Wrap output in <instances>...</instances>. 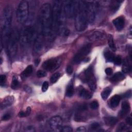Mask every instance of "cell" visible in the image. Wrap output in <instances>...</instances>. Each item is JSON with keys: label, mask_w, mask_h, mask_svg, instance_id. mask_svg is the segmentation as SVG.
I'll list each match as a JSON object with an SVG mask.
<instances>
[{"label": "cell", "mask_w": 132, "mask_h": 132, "mask_svg": "<svg viewBox=\"0 0 132 132\" xmlns=\"http://www.w3.org/2000/svg\"><path fill=\"white\" fill-rule=\"evenodd\" d=\"M2 58H1V63H2Z\"/></svg>", "instance_id": "cell-51"}, {"label": "cell", "mask_w": 132, "mask_h": 132, "mask_svg": "<svg viewBox=\"0 0 132 132\" xmlns=\"http://www.w3.org/2000/svg\"><path fill=\"white\" fill-rule=\"evenodd\" d=\"M112 89L110 87H106L104 88L101 92V97L103 100H106L111 92Z\"/></svg>", "instance_id": "cell-26"}, {"label": "cell", "mask_w": 132, "mask_h": 132, "mask_svg": "<svg viewBox=\"0 0 132 132\" xmlns=\"http://www.w3.org/2000/svg\"><path fill=\"white\" fill-rule=\"evenodd\" d=\"M62 119L59 116H55L52 117L49 121L50 127L55 131H61L62 128Z\"/></svg>", "instance_id": "cell-12"}, {"label": "cell", "mask_w": 132, "mask_h": 132, "mask_svg": "<svg viewBox=\"0 0 132 132\" xmlns=\"http://www.w3.org/2000/svg\"><path fill=\"white\" fill-rule=\"evenodd\" d=\"M12 19V10L10 6H7L3 10L1 18V50L6 46L12 30L11 29Z\"/></svg>", "instance_id": "cell-1"}, {"label": "cell", "mask_w": 132, "mask_h": 132, "mask_svg": "<svg viewBox=\"0 0 132 132\" xmlns=\"http://www.w3.org/2000/svg\"><path fill=\"white\" fill-rule=\"evenodd\" d=\"M131 66L129 60L128 58H125L124 60L123 65L122 67V71L125 73H128L130 71H131Z\"/></svg>", "instance_id": "cell-22"}, {"label": "cell", "mask_w": 132, "mask_h": 132, "mask_svg": "<svg viewBox=\"0 0 132 132\" xmlns=\"http://www.w3.org/2000/svg\"><path fill=\"white\" fill-rule=\"evenodd\" d=\"M63 2L54 1L52 7V30L50 36L51 39H53L58 31L60 18L63 12Z\"/></svg>", "instance_id": "cell-4"}, {"label": "cell", "mask_w": 132, "mask_h": 132, "mask_svg": "<svg viewBox=\"0 0 132 132\" xmlns=\"http://www.w3.org/2000/svg\"><path fill=\"white\" fill-rule=\"evenodd\" d=\"M11 118V115L9 113H6L4 114L2 118L3 121H7Z\"/></svg>", "instance_id": "cell-39"}, {"label": "cell", "mask_w": 132, "mask_h": 132, "mask_svg": "<svg viewBox=\"0 0 132 132\" xmlns=\"http://www.w3.org/2000/svg\"><path fill=\"white\" fill-rule=\"evenodd\" d=\"M74 18L76 30L78 31L84 30L87 27L88 23L87 14V1H78Z\"/></svg>", "instance_id": "cell-3"}, {"label": "cell", "mask_w": 132, "mask_h": 132, "mask_svg": "<svg viewBox=\"0 0 132 132\" xmlns=\"http://www.w3.org/2000/svg\"><path fill=\"white\" fill-rule=\"evenodd\" d=\"M105 37V34L100 31H95L91 34L89 37V39L91 41H96L104 39Z\"/></svg>", "instance_id": "cell-15"}, {"label": "cell", "mask_w": 132, "mask_h": 132, "mask_svg": "<svg viewBox=\"0 0 132 132\" xmlns=\"http://www.w3.org/2000/svg\"><path fill=\"white\" fill-rule=\"evenodd\" d=\"M104 57L107 61L109 62H113L115 56L109 51H107L104 53Z\"/></svg>", "instance_id": "cell-29"}, {"label": "cell", "mask_w": 132, "mask_h": 132, "mask_svg": "<svg viewBox=\"0 0 132 132\" xmlns=\"http://www.w3.org/2000/svg\"><path fill=\"white\" fill-rule=\"evenodd\" d=\"M100 127V124L96 122L93 123L92 124H91L90 126V128L93 130H95L97 128H99Z\"/></svg>", "instance_id": "cell-37"}, {"label": "cell", "mask_w": 132, "mask_h": 132, "mask_svg": "<svg viewBox=\"0 0 132 132\" xmlns=\"http://www.w3.org/2000/svg\"><path fill=\"white\" fill-rule=\"evenodd\" d=\"M84 79L86 82L88 81L89 79L92 78V77H94L93 74V69L92 66L90 65L84 72Z\"/></svg>", "instance_id": "cell-17"}, {"label": "cell", "mask_w": 132, "mask_h": 132, "mask_svg": "<svg viewBox=\"0 0 132 132\" xmlns=\"http://www.w3.org/2000/svg\"><path fill=\"white\" fill-rule=\"evenodd\" d=\"M79 95L85 99H90L92 97V93L83 87H81L78 90Z\"/></svg>", "instance_id": "cell-18"}, {"label": "cell", "mask_w": 132, "mask_h": 132, "mask_svg": "<svg viewBox=\"0 0 132 132\" xmlns=\"http://www.w3.org/2000/svg\"><path fill=\"white\" fill-rule=\"evenodd\" d=\"M31 109L30 107H28L27 108L26 111H25V112L26 113V114H27V116H29L30 114V113L31 112Z\"/></svg>", "instance_id": "cell-47"}, {"label": "cell", "mask_w": 132, "mask_h": 132, "mask_svg": "<svg viewBox=\"0 0 132 132\" xmlns=\"http://www.w3.org/2000/svg\"><path fill=\"white\" fill-rule=\"evenodd\" d=\"M127 127L126 126V125L124 124H122L120 125L119 128V130H118V131H125L126 129H127Z\"/></svg>", "instance_id": "cell-41"}, {"label": "cell", "mask_w": 132, "mask_h": 132, "mask_svg": "<svg viewBox=\"0 0 132 132\" xmlns=\"http://www.w3.org/2000/svg\"><path fill=\"white\" fill-rule=\"evenodd\" d=\"M48 86H49L48 82L46 81H45L43 83L42 86V91L43 92H46L48 88Z\"/></svg>", "instance_id": "cell-36"}, {"label": "cell", "mask_w": 132, "mask_h": 132, "mask_svg": "<svg viewBox=\"0 0 132 132\" xmlns=\"http://www.w3.org/2000/svg\"><path fill=\"white\" fill-rule=\"evenodd\" d=\"M131 91H127L124 95V96L126 97H129L131 96Z\"/></svg>", "instance_id": "cell-49"}, {"label": "cell", "mask_w": 132, "mask_h": 132, "mask_svg": "<svg viewBox=\"0 0 132 132\" xmlns=\"http://www.w3.org/2000/svg\"><path fill=\"white\" fill-rule=\"evenodd\" d=\"M61 64L59 58H51L44 62L42 64L43 68L47 71H53L56 70Z\"/></svg>", "instance_id": "cell-11"}, {"label": "cell", "mask_w": 132, "mask_h": 132, "mask_svg": "<svg viewBox=\"0 0 132 132\" xmlns=\"http://www.w3.org/2000/svg\"><path fill=\"white\" fill-rule=\"evenodd\" d=\"M40 60L39 59H36L35 61V65H36V66H37V65L39 64V63H40Z\"/></svg>", "instance_id": "cell-50"}, {"label": "cell", "mask_w": 132, "mask_h": 132, "mask_svg": "<svg viewBox=\"0 0 132 132\" xmlns=\"http://www.w3.org/2000/svg\"><path fill=\"white\" fill-rule=\"evenodd\" d=\"M29 18V3L26 1L20 2L16 11V18L20 24L25 23Z\"/></svg>", "instance_id": "cell-7"}, {"label": "cell", "mask_w": 132, "mask_h": 132, "mask_svg": "<svg viewBox=\"0 0 132 132\" xmlns=\"http://www.w3.org/2000/svg\"><path fill=\"white\" fill-rule=\"evenodd\" d=\"M74 93V86L72 82H70L69 84H68L66 92H65V95L68 97H71L73 95Z\"/></svg>", "instance_id": "cell-24"}, {"label": "cell", "mask_w": 132, "mask_h": 132, "mask_svg": "<svg viewBox=\"0 0 132 132\" xmlns=\"http://www.w3.org/2000/svg\"><path fill=\"white\" fill-rule=\"evenodd\" d=\"M107 39H108V45L110 47V48L111 50V51H112L113 52H115L116 51V45L114 44V41H113V38L112 35L109 34L108 35V37H107Z\"/></svg>", "instance_id": "cell-25"}, {"label": "cell", "mask_w": 132, "mask_h": 132, "mask_svg": "<svg viewBox=\"0 0 132 132\" xmlns=\"http://www.w3.org/2000/svg\"><path fill=\"white\" fill-rule=\"evenodd\" d=\"M73 71V68L71 65H68L67 67V69H66V71H67V73L68 74L71 75Z\"/></svg>", "instance_id": "cell-42"}, {"label": "cell", "mask_w": 132, "mask_h": 132, "mask_svg": "<svg viewBox=\"0 0 132 132\" xmlns=\"http://www.w3.org/2000/svg\"><path fill=\"white\" fill-rule=\"evenodd\" d=\"M104 120L105 124L110 126H114L118 122V120L113 117H105Z\"/></svg>", "instance_id": "cell-19"}, {"label": "cell", "mask_w": 132, "mask_h": 132, "mask_svg": "<svg viewBox=\"0 0 132 132\" xmlns=\"http://www.w3.org/2000/svg\"><path fill=\"white\" fill-rule=\"evenodd\" d=\"M42 33L38 34L34 42V50L36 53L40 52L43 47V41Z\"/></svg>", "instance_id": "cell-13"}, {"label": "cell", "mask_w": 132, "mask_h": 132, "mask_svg": "<svg viewBox=\"0 0 132 132\" xmlns=\"http://www.w3.org/2000/svg\"><path fill=\"white\" fill-rule=\"evenodd\" d=\"M125 76L123 73L121 72H117L110 78V81L112 82H118L123 80Z\"/></svg>", "instance_id": "cell-23"}, {"label": "cell", "mask_w": 132, "mask_h": 132, "mask_svg": "<svg viewBox=\"0 0 132 132\" xmlns=\"http://www.w3.org/2000/svg\"><path fill=\"white\" fill-rule=\"evenodd\" d=\"M76 131L77 132H85L86 131V129L84 126H80L78 127L76 129Z\"/></svg>", "instance_id": "cell-44"}, {"label": "cell", "mask_w": 132, "mask_h": 132, "mask_svg": "<svg viewBox=\"0 0 132 132\" xmlns=\"http://www.w3.org/2000/svg\"><path fill=\"white\" fill-rule=\"evenodd\" d=\"M32 71H33L32 66L31 65H28L22 73V77L23 78H25L29 76L32 72Z\"/></svg>", "instance_id": "cell-27"}, {"label": "cell", "mask_w": 132, "mask_h": 132, "mask_svg": "<svg viewBox=\"0 0 132 132\" xmlns=\"http://www.w3.org/2000/svg\"><path fill=\"white\" fill-rule=\"evenodd\" d=\"M27 131H34L35 130H34V128L32 126H28L26 128V130Z\"/></svg>", "instance_id": "cell-48"}, {"label": "cell", "mask_w": 132, "mask_h": 132, "mask_svg": "<svg viewBox=\"0 0 132 132\" xmlns=\"http://www.w3.org/2000/svg\"><path fill=\"white\" fill-rule=\"evenodd\" d=\"M78 1H67L65 4L63 5V10L64 15L66 18H72L74 16Z\"/></svg>", "instance_id": "cell-9"}, {"label": "cell", "mask_w": 132, "mask_h": 132, "mask_svg": "<svg viewBox=\"0 0 132 132\" xmlns=\"http://www.w3.org/2000/svg\"><path fill=\"white\" fill-rule=\"evenodd\" d=\"M121 100V96L119 95H113L110 100V104L111 107L115 108L118 106Z\"/></svg>", "instance_id": "cell-20"}, {"label": "cell", "mask_w": 132, "mask_h": 132, "mask_svg": "<svg viewBox=\"0 0 132 132\" xmlns=\"http://www.w3.org/2000/svg\"><path fill=\"white\" fill-rule=\"evenodd\" d=\"M6 80V76L5 75H1L0 76V82L1 85L2 86L3 84H5Z\"/></svg>", "instance_id": "cell-38"}, {"label": "cell", "mask_w": 132, "mask_h": 132, "mask_svg": "<svg viewBox=\"0 0 132 132\" xmlns=\"http://www.w3.org/2000/svg\"><path fill=\"white\" fill-rule=\"evenodd\" d=\"M121 107H122V110L121 112V114L123 116L127 114L129 111L130 109L129 103L127 101H124L122 102L121 105Z\"/></svg>", "instance_id": "cell-21"}, {"label": "cell", "mask_w": 132, "mask_h": 132, "mask_svg": "<svg viewBox=\"0 0 132 132\" xmlns=\"http://www.w3.org/2000/svg\"><path fill=\"white\" fill-rule=\"evenodd\" d=\"M99 6L100 2L98 1H87V14L88 23H92L95 21Z\"/></svg>", "instance_id": "cell-8"}, {"label": "cell", "mask_w": 132, "mask_h": 132, "mask_svg": "<svg viewBox=\"0 0 132 132\" xmlns=\"http://www.w3.org/2000/svg\"><path fill=\"white\" fill-rule=\"evenodd\" d=\"M98 103L96 101H93L90 104V108L93 110H95L98 108Z\"/></svg>", "instance_id": "cell-33"}, {"label": "cell", "mask_w": 132, "mask_h": 132, "mask_svg": "<svg viewBox=\"0 0 132 132\" xmlns=\"http://www.w3.org/2000/svg\"><path fill=\"white\" fill-rule=\"evenodd\" d=\"M40 24L44 37L50 36L52 25V7L50 4L44 3L40 10Z\"/></svg>", "instance_id": "cell-2"}, {"label": "cell", "mask_w": 132, "mask_h": 132, "mask_svg": "<svg viewBox=\"0 0 132 132\" xmlns=\"http://www.w3.org/2000/svg\"><path fill=\"white\" fill-rule=\"evenodd\" d=\"M113 62L116 65H120L121 63V62H122L121 58L119 56H115L114 58V59L113 60Z\"/></svg>", "instance_id": "cell-34"}, {"label": "cell", "mask_w": 132, "mask_h": 132, "mask_svg": "<svg viewBox=\"0 0 132 132\" xmlns=\"http://www.w3.org/2000/svg\"><path fill=\"white\" fill-rule=\"evenodd\" d=\"M14 98L12 96H6L5 98H4V99L3 100V101L1 103V109H5L11 106V105H12V104L14 102Z\"/></svg>", "instance_id": "cell-16"}, {"label": "cell", "mask_w": 132, "mask_h": 132, "mask_svg": "<svg viewBox=\"0 0 132 132\" xmlns=\"http://www.w3.org/2000/svg\"><path fill=\"white\" fill-rule=\"evenodd\" d=\"M36 74H37V77H38L39 78L44 77L46 76V72L45 71H43V70H39V71H38Z\"/></svg>", "instance_id": "cell-32"}, {"label": "cell", "mask_w": 132, "mask_h": 132, "mask_svg": "<svg viewBox=\"0 0 132 132\" xmlns=\"http://www.w3.org/2000/svg\"><path fill=\"white\" fill-rule=\"evenodd\" d=\"M112 22L116 29L118 31H120L123 28L124 26L125 19L123 16H120L114 19Z\"/></svg>", "instance_id": "cell-14"}, {"label": "cell", "mask_w": 132, "mask_h": 132, "mask_svg": "<svg viewBox=\"0 0 132 132\" xmlns=\"http://www.w3.org/2000/svg\"><path fill=\"white\" fill-rule=\"evenodd\" d=\"M19 41V33L15 30H12L6 45L8 54L10 58H13L15 56L18 50V44Z\"/></svg>", "instance_id": "cell-6"}, {"label": "cell", "mask_w": 132, "mask_h": 132, "mask_svg": "<svg viewBox=\"0 0 132 132\" xmlns=\"http://www.w3.org/2000/svg\"><path fill=\"white\" fill-rule=\"evenodd\" d=\"M126 122L127 124L129 125H132V118L131 117H128L126 119Z\"/></svg>", "instance_id": "cell-45"}, {"label": "cell", "mask_w": 132, "mask_h": 132, "mask_svg": "<svg viewBox=\"0 0 132 132\" xmlns=\"http://www.w3.org/2000/svg\"><path fill=\"white\" fill-rule=\"evenodd\" d=\"M19 85H20V82L19 80L16 78H13L11 84V88L13 89H16L19 87Z\"/></svg>", "instance_id": "cell-31"}, {"label": "cell", "mask_w": 132, "mask_h": 132, "mask_svg": "<svg viewBox=\"0 0 132 132\" xmlns=\"http://www.w3.org/2000/svg\"><path fill=\"white\" fill-rule=\"evenodd\" d=\"M119 7V4H114L111 5V11H112L113 12H115V11H116L118 9Z\"/></svg>", "instance_id": "cell-40"}, {"label": "cell", "mask_w": 132, "mask_h": 132, "mask_svg": "<svg viewBox=\"0 0 132 132\" xmlns=\"http://www.w3.org/2000/svg\"><path fill=\"white\" fill-rule=\"evenodd\" d=\"M91 50V45L88 44L82 47L76 54L73 58L74 63H78L84 60Z\"/></svg>", "instance_id": "cell-10"}, {"label": "cell", "mask_w": 132, "mask_h": 132, "mask_svg": "<svg viewBox=\"0 0 132 132\" xmlns=\"http://www.w3.org/2000/svg\"><path fill=\"white\" fill-rule=\"evenodd\" d=\"M18 116L19 117L21 118H23V117H27V114L26 112L25 111H20L19 113H18Z\"/></svg>", "instance_id": "cell-46"}, {"label": "cell", "mask_w": 132, "mask_h": 132, "mask_svg": "<svg viewBox=\"0 0 132 132\" xmlns=\"http://www.w3.org/2000/svg\"><path fill=\"white\" fill-rule=\"evenodd\" d=\"M38 34L32 26H27L19 32V42L22 46L25 47L34 42Z\"/></svg>", "instance_id": "cell-5"}, {"label": "cell", "mask_w": 132, "mask_h": 132, "mask_svg": "<svg viewBox=\"0 0 132 132\" xmlns=\"http://www.w3.org/2000/svg\"><path fill=\"white\" fill-rule=\"evenodd\" d=\"M60 74L59 72H56L54 73L51 77V82L52 84L55 83L60 78Z\"/></svg>", "instance_id": "cell-30"}, {"label": "cell", "mask_w": 132, "mask_h": 132, "mask_svg": "<svg viewBox=\"0 0 132 132\" xmlns=\"http://www.w3.org/2000/svg\"><path fill=\"white\" fill-rule=\"evenodd\" d=\"M87 82L88 83V85L90 89L92 91H95L96 88V80L95 77H93V78L89 79Z\"/></svg>", "instance_id": "cell-28"}, {"label": "cell", "mask_w": 132, "mask_h": 132, "mask_svg": "<svg viewBox=\"0 0 132 132\" xmlns=\"http://www.w3.org/2000/svg\"><path fill=\"white\" fill-rule=\"evenodd\" d=\"M73 131L72 128L69 126H64L62 127L61 131L62 132H72Z\"/></svg>", "instance_id": "cell-35"}, {"label": "cell", "mask_w": 132, "mask_h": 132, "mask_svg": "<svg viewBox=\"0 0 132 132\" xmlns=\"http://www.w3.org/2000/svg\"><path fill=\"white\" fill-rule=\"evenodd\" d=\"M105 72L107 75H110L112 74V69L111 68H107L105 69Z\"/></svg>", "instance_id": "cell-43"}]
</instances>
